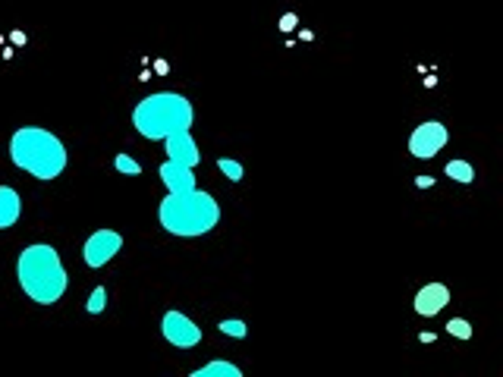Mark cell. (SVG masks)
Instances as JSON below:
<instances>
[{"instance_id": "6da1fadb", "label": "cell", "mask_w": 503, "mask_h": 377, "mask_svg": "<svg viewBox=\"0 0 503 377\" xmlns=\"http://www.w3.org/2000/svg\"><path fill=\"white\" fill-rule=\"evenodd\" d=\"M158 220L170 236L192 239V236H205L218 227L220 205L211 192H201L199 186L189 192H167V198L158 208Z\"/></svg>"}, {"instance_id": "7a4b0ae2", "label": "cell", "mask_w": 503, "mask_h": 377, "mask_svg": "<svg viewBox=\"0 0 503 377\" xmlns=\"http://www.w3.org/2000/svg\"><path fill=\"white\" fill-rule=\"evenodd\" d=\"M16 277H19L23 292L38 305L60 302L69 286L66 268H63L57 249L45 246V242H35V246L23 249V255L16 261Z\"/></svg>"}, {"instance_id": "3957f363", "label": "cell", "mask_w": 503, "mask_h": 377, "mask_svg": "<svg viewBox=\"0 0 503 377\" xmlns=\"http://www.w3.org/2000/svg\"><path fill=\"white\" fill-rule=\"evenodd\" d=\"M10 157L19 170H25L35 179H57L66 170V148L54 132L41 126H23L10 138Z\"/></svg>"}, {"instance_id": "277c9868", "label": "cell", "mask_w": 503, "mask_h": 377, "mask_svg": "<svg viewBox=\"0 0 503 377\" xmlns=\"http://www.w3.org/2000/svg\"><path fill=\"white\" fill-rule=\"evenodd\" d=\"M192 104L177 92H155L142 97L132 110V126L138 129V136L151 138V142H164L177 129H192Z\"/></svg>"}, {"instance_id": "5b68a950", "label": "cell", "mask_w": 503, "mask_h": 377, "mask_svg": "<svg viewBox=\"0 0 503 377\" xmlns=\"http://www.w3.org/2000/svg\"><path fill=\"white\" fill-rule=\"evenodd\" d=\"M160 330H164L167 343L177 349H192L201 343V327L183 311H167L164 321H160Z\"/></svg>"}, {"instance_id": "8992f818", "label": "cell", "mask_w": 503, "mask_h": 377, "mask_svg": "<svg viewBox=\"0 0 503 377\" xmlns=\"http://www.w3.org/2000/svg\"><path fill=\"white\" fill-rule=\"evenodd\" d=\"M446 138H450L446 126H444V123H437V120H428V123L415 126V132L409 136V151H412V157L428 160V157H434L437 151L444 148Z\"/></svg>"}, {"instance_id": "52a82bcc", "label": "cell", "mask_w": 503, "mask_h": 377, "mask_svg": "<svg viewBox=\"0 0 503 377\" xmlns=\"http://www.w3.org/2000/svg\"><path fill=\"white\" fill-rule=\"evenodd\" d=\"M120 249H123V236L117 229H97V233H92L85 239L82 258H85L88 268H104Z\"/></svg>"}, {"instance_id": "ba28073f", "label": "cell", "mask_w": 503, "mask_h": 377, "mask_svg": "<svg viewBox=\"0 0 503 377\" xmlns=\"http://www.w3.org/2000/svg\"><path fill=\"white\" fill-rule=\"evenodd\" d=\"M164 145H167V157L170 160H177V164H186V167H199V160H201V151H199V145H195V138H192V132L189 129H177V132H170V136L164 138Z\"/></svg>"}, {"instance_id": "9c48e42d", "label": "cell", "mask_w": 503, "mask_h": 377, "mask_svg": "<svg viewBox=\"0 0 503 377\" xmlns=\"http://www.w3.org/2000/svg\"><path fill=\"white\" fill-rule=\"evenodd\" d=\"M446 302H450V289H446L444 283H428L415 292V311L422 314V318L440 314L446 309Z\"/></svg>"}, {"instance_id": "30bf717a", "label": "cell", "mask_w": 503, "mask_h": 377, "mask_svg": "<svg viewBox=\"0 0 503 377\" xmlns=\"http://www.w3.org/2000/svg\"><path fill=\"white\" fill-rule=\"evenodd\" d=\"M158 173H160V179H164L167 192H189V188H195V173H192V167H186V164H177V160L167 157Z\"/></svg>"}, {"instance_id": "8fae6325", "label": "cell", "mask_w": 503, "mask_h": 377, "mask_svg": "<svg viewBox=\"0 0 503 377\" xmlns=\"http://www.w3.org/2000/svg\"><path fill=\"white\" fill-rule=\"evenodd\" d=\"M23 214V198L13 186H0V229H10Z\"/></svg>"}, {"instance_id": "7c38bea8", "label": "cell", "mask_w": 503, "mask_h": 377, "mask_svg": "<svg viewBox=\"0 0 503 377\" xmlns=\"http://www.w3.org/2000/svg\"><path fill=\"white\" fill-rule=\"evenodd\" d=\"M192 377H242L239 365H233V361H208V365L195 368Z\"/></svg>"}, {"instance_id": "4fadbf2b", "label": "cell", "mask_w": 503, "mask_h": 377, "mask_svg": "<svg viewBox=\"0 0 503 377\" xmlns=\"http://www.w3.org/2000/svg\"><path fill=\"white\" fill-rule=\"evenodd\" d=\"M444 170H446V176L456 179V183H472V179H475V170H472L469 160H450Z\"/></svg>"}, {"instance_id": "5bb4252c", "label": "cell", "mask_w": 503, "mask_h": 377, "mask_svg": "<svg viewBox=\"0 0 503 377\" xmlns=\"http://www.w3.org/2000/svg\"><path fill=\"white\" fill-rule=\"evenodd\" d=\"M220 333H223V337L242 340L249 333V327H246V321H239V318H227V321H220Z\"/></svg>"}, {"instance_id": "9a60e30c", "label": "cell", "mask_w": 503, "mask_h": 377, "mask_svg": "<svg viewBox=\"0 0 503 377\" xmlns=\"http://www.w3.org/2000/svg\"><path fill=\"white\" fill-rule=\"evenodd\" d=\"M218 167H220V173L230 179V183H239L242 176H246V170H242V164L239 160H230V157H220L218 160Z\"/></svg>"}, {"instance_id": "2e32d148", "label": "cell", "mask_w": 503, "mask_h": 377, "mask_svg": "<svg viewBox=\"0 0 503 377\" xmlns=\"http://www.w3.org/2000/svg\"><path fill=\"white\" fill-rule=\"evenodd\" d=\"M104 309H107V289H104V286H95L92 296H88V302H85V311L88 314H101Z\"/></svg>"}, {"instance_id": "e0dca14e", "label": "cell", "mask_w": 503, "mask_h": 377, "mask_svg": "<svg viewBox=\"0 0 503 377\" xmlns=\"http://www.w3.org/2000/svg\"><path fill=\"white\" fill-rule=\"evenodd\" d=\"M446 333H450V337H459V340H472V324L466 318H450L446 321Z\"/></svg>"}, {"instance_id": "ac0fdd59", "label": "cell", "mask_w": 503, "mask_h": 377, "mask_svg": "<svg viewBox=\"0 0 503 377\" xmlns=\"http://www.w3.org/2000/svg\"><path fill=\"white\" fill-rule=\"evenodd\" d=\"M114 167L123 173V176H138V173H142V164H138L136 157H129V155H117Z\"/></svg>"}, {"instance_id": "d6986e66", "label": "cell", "mask_w": 503, "mask_h": 377, "mask_svg": "<svg viewBox=\"0 0 503 377\" xmlns=\"http://www.w3.org/2000/svg\"><path fill=\"white\" fill-rule=\"evenodd\" d=\"M296 25H299V16H296V13H283V16H280V23H277V29L290 35L292 29H296Z\"/></svg>"}, {"instance_id": "ffe728a7", "label": "cell", "mask_w": 503, "mask_h": 377, "mask_svg": "<svg viewBox=\"0 0 503 377\" xmlns=\"http://www.w3.org/2000/svg\"><path fill=\"white\" fill-rule=\"evenodd\" d=\"M415 186H418V188H431V186H434V179H431V176H418Z\"/></svg>"}, {"instance_id": "44dd1931", "label": "cell", "mask_w": 503, "mask_h": 377, "mask_svg": "<svg viewBox=\"0 0 503 377\" xmlns=\"http://www.w3.org/2000/svg\"><path fill=\"white\" fill-rule=\"evenodd\" d=\"M10 38H13V44H23V41H25V35H23V32H13Z\"/></svg>"}]
</instances>
